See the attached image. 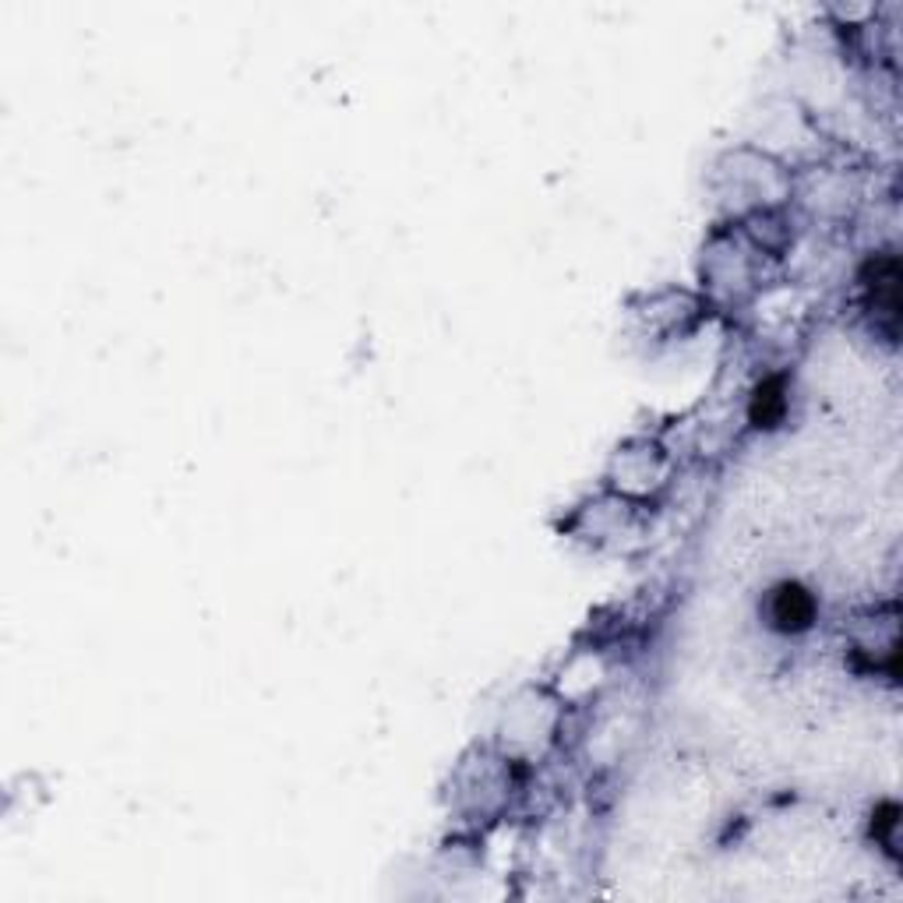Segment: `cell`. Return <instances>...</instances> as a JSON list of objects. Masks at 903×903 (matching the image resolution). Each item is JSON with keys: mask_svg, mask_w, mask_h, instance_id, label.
Instances as JSON below:
<instances>
[{"mask_svg": "<svg viewBox=\"0 0 903 903\" xmlns=\"http://www.w3.org/2000/svg\"><path fill=\"white\" fill-rule=\"evenodd\" d=\"M871 297H876V311L896 318L900 308V261L893 255L871 261Z\"/></svg>", "mask_w": 903, "mask_h": 903, "instance_id": "cell-2", "label": "cell"}, {"mask_svg": "<svg viewBox=\"0 0 903 903\" xmlns=\"http://www.w3.org/2000/svg\"><path fill=\"white\" fill-rule=\"evenodd\" d=\"M896 805H886L879 815H876V837L886 843V851L890 854H896V826H900V819H896Z\"/></svg>", "mask_w": 903, "mask_h": 903, "instance_id": "cell-4", "label": "cell"}, {"mask_svg": "<svg viewBox=\"0 0 903 903\" xmlns=\"http://www.w3.org/2000/svg\"><path fill=\"white\" fill-rule=\"evenodd\" d=\"M752 424L755 428H777L783 413H788V396H783V382L780 378H766V382L755 388L752 396Z\"/></svg>", "mask_w": 903, "mask_h": 903, "instance_id": "cell-3", "label": "cell"}, {"mask_svg": "<svg viewBox=\"0 0 903 903\" xmlns=\"http://www.w3.org/2000/svg\"><path fill=\"white\" fill-rule=\"evenodd\" d=\"M769 624L777 632H805L815 621V596L801 586V582H780V586L769 593Z\"/></svg>", "mask_w": 903, "mask_h": 903, "instance_id": "cell-1", "label": "cell"}]
</instances>
